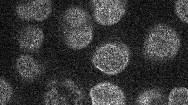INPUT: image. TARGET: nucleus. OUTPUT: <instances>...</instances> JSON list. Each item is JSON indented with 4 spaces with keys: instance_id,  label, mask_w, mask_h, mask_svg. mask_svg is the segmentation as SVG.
Listing matches in <instances>:
<instances>
[{
    "instance_id": "1",
    "label": "nucleus",
    "mask_w": 188,
    "mask_h": 105,
    "mask_svg": "<svg viewBox=\"0 0 188 105\" xmlns=\"http://www.w3.org/2000/svg\"><path fill=\"white\" fill-rule=\"evenodd\" d=\"M181 46L177 31L167 24L159 23L147 31L142 45V52L147 60L156 63H163L173 59Z\"/></svg>"
},
{
    "instance_id": "2",
    "label": "nucleus",
    "mask_w": 188,
    "mask_h": 105,
    "mask_svg": "<svg viewBox=\"0 0 188 105\" xmlns=\"http://www.w3.org/2000/svg\"><path fill=\"white\" fill-rule=\"evenodd\" d=\"M63 20L62 40L64 45L74 50L87 46L93 32V23L88 12L81 7L71 6L65 11Z\"/></svg>"
},
{
    "instance_id": "3",
    "label": "nucleus",
    "mask_w": 188,
    "mask_h": 105,
    "mask_svg": "<svg viewBox=\"0 0 188 105\" xmlns=\"http://www.w3.org/2000/svg\"><path fill=\"white\" fill-rule=\"evenodd\" d=\"M129 47L124 42L116 41L102 44L93 52L92 64L102 72L113 75L120 73L127 65L130 56Z\"/></svg>"
},
{
    "instance_id": "4",
    "label": "nucleus",
    "mask_w": 188,
    "mask_h": 105,
    "mask_svg": "<svg viewBox=\"0 0 188 105\" xmlns=\"http://www.w3.org/2000/svg\"><path fill=\"white\" fill-rule=\"evenodd\" d=\"M127 1L125 0H95L91 1L94 16L100 24L111 26L118 22L125 14Z\"/></svg>"
},
{
    "instance_id": "5",
    "label": "nucleus",
    "mask_w": 188,
    "mask_h": 105,
    "mask_svg": "<svg viewBox=\"0 0 188 105\" xmlns=\"http://www.w3.org/2000/svg\"><path fill=\"white\" fill-rule=\"evenodd\" d=\"M90 95L93 105L126 104V98L122 90L112 83L104 82L96 84L90 89Z\"/></svg>"
},
{
    "instance_id": "6",
    "label": "nucleus",
    "mask_w": 188,
    "mask_h": 105,
    "mask_svg": "<svg viewBox=\"0 0 188 105\" xmlns=\"http://www.w3.org/2000/svg\"><path fill=\"white\" fill-rule=\"evenodd\" d=\"M52 9V4L51 1L33 0L19 4L15 8V12L22 20L41 22L48 17Z\"/></svg>"
},
{
    "instance_id": "7",
    "label": "nucleus",
    "mask_w": 188,
    "mask_h": 105,
    "mask_svg": "<svg viewBox=\"0 0 188 105\" xmlns=\"http://www.w3.org/2000/svg\"><path fill=\"white\" fill-rule=\"evenodd\" d=\"M42 29L33 24L24 26L20 29L18 36V44L23 51L28 53L36 52L39 49L44 38Z\"/></svg>"
},
{
    "instance_id": "8",
    "label": "nucleus",
    "mask_w": 188,
    "mask_h": 105,
    "mask_svg": "<svg viewBox=\"0 0 188 105\" xmlns=\"http://www.w3.org/2000/svg\"><path fill=\"white\" fill-rule=\"evenodd\" d=\"M15 66L21 77L27 80L35 79L43 72L44 68L39 61L27 55H22L16 60Z\"/></svg>"
},
{
    "instance_id": "9",
    "label": "nucleus",
    "mask_w": 188,
    "mask_h": 105,
    "mask_svg": "<svg viewBox=\"0 0 188 105\" xmlns=\"http://www.w3.org/2000/svg\"><path fill=\"white\" fill-rule=\"evenodd\" d=\"M166 95L161 90L152 88L142 92L137 98L136 104L141 105H165Z\"/></svg>"
},
{
    "instance_id": "10",
    "label": "nucleus",
    "mask_w": 188,
    "mask_h": 105,
    "mask_svg": "<svg viewBox=\"0 0 188 105\" xmlns=\"http://www.w3.org/2000/svg\"><path fill=\"white\" fill-rule=\"evenodd\" d=\"M167 104L169 105H188L187 88L177 87L172 89L169 95Z\"/></svg>"
},
{
    "instance_id": "11",
    "label": "nucleus",
    "mask_w": 188,
    "mask_h": 105,
    "mask_svg": "<svg viewBox=\"0 0 188 105\" xmlns=\"http://www.w3.org/2000/svg\"><path fill=\"white\" fill-rule=\"evenodd\" d=\"M13 90L10 83L3 78L0 80V105H4L11 100Z\"/></svg>"
},
{
    "instance_id": "12",
    "label": "nucleus",
    "mask_w": 188,
    "mask_h": 105,
    "mask_svg": "<svg viewBox=\"0 0 188 105\" xmlns=\"http://www.w3.org/2000/svg\"><path fill=\"white\" fill-rule=\"evenodd\" d=\"M175 13L179 19L183 23H188V0H178L174 5Z\"/></svg>"
}]
</instances>
